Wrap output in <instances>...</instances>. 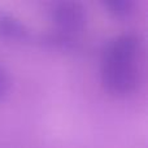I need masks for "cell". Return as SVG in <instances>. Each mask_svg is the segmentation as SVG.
<instances>
[{
    "instance_id": "obj_2",
    "label": "cell",
    "mask_w": 148,
    "mask_h": 148,
    "mask_svg": "<svg viewBox=\"0 0 148 148\" xmlns=\"http://www.w3.org/2000/svg\"><path fill=\"white\" fill-rule=\"evenodd\" d=\"M56 30L75 35L87 23V9L82 3L75 0H61L52 4L49 10Z\"/></svg>"
},
{
    "instance_id": "obj_3",
    "label": "cell",
    "mask_w": 148,
    "mask_h": 148,
    "mask_svg": "<svg viewBox=\"0 0 148 148\" xmlns=\"http://www.w3.org/2000/svg\"><path fill=\"white\" fill-rule=\"evenodd\" d=\"M139 48H140V40L138 35L133 33H123L112 38L105 44L101 57L136 60Z\"/></svg>"
},
{
    "instance_id": "obj_1",
    "label": "cell",
    "mask_w": 148,
    "mask_h": 148,
    "mask_svg": "<svg viewBox=\"0 0 148 148\" xmlns=\"http://www.w3.org/2000/svg\"><path fill=\"white\" fill-rule=\"evenodd\" d=\"M139 73L135 60L101 57V82L105 90L116 95H125L138 86Z\"/></svg>"
},
{
    "instance_id": "obj_4",
    "label": "cell",
    "mask_w": 148,
    "mask_h": 148,
    "mask_svg": "<svg viewBox=\"0 0 148 148\" xmlns=\"http://www.w3.org/2000/svg\"><path fill=\"white\" fill-rule=\"evenodd\" d=\"M29 29L21 18L8 10H0V38L7 40H25Z\"/></svg>"
},
{
    "instance_id": "obj_5",
    "label": "cell",
    "mask_w": 148,
    "mask_h": 148,
    "mask_svg": "<svg viewBox=\"0 0 148 148\" xmlns=\"http://www.w3.org/2000/svg\"><path fill=\"white\" fill-rule=\"evenodd\" d=\"M43 42L48 46L53 47V48L62 49V51H72L75 48L77 44V39L74 38V35L62 33L59 30H53L51 33L46 34L43 36Z\"/></svg>"
},
{
    "instance_id": "obj_7",
    "label": "cell",
    "mask_w": 148,
    "mask_h": 148,
    "mask_svg": "<svg viewBox=\"0 0 148 148\" xmlns=\"http://www.w3.org/2000/svg\"><path fill=\"white\" fill-rule=\"evenodd\" d=\"M10 87V77L8 70L3 65H0V100L7 95Z\"/></svg>"
},
{
    "instance_id": "obj_6",
    "label": "cell",
    "mask_w": 148,
    "mask_h": 148,
    "mask_svg": "<svg viewBox=\"0 0 148 148\" xmlns=\"http://www.w3.org/2000/svg\"><path fill=\"white\" fill-rule=\"evenodd\" d=\"M103 5L110 14L117 18L127 17L134 9V3L131 0H104Z\"/></svg>"
}]
</instances>
